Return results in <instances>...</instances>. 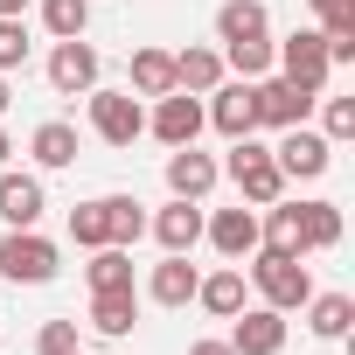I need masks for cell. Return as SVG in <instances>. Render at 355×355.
I'll return each mask as SVG.
<instances>
[{"label": "cell", "mask_w": 355, "mask_h": 355, "mask_svg": "<svg viewBox=\"0 0 355 355\" xmlns=\"http://www.w3.org/2000/svg\"><path fill=\"white\" fill-rule=\"evenodd\" d=\"M272 160H279L286 182H320V174L334 167V146H327V132H313V125H286L279 146H272Z\"/></svg>", "instance_id": "cell-7"}, {"label": "cell", "mask_w": 355, "mask_h": 355, "mask_svg": "<svg viewBox=\"0 0 355 355\" xmlns=\"http://www.w3.org/2000/svg\"><path fill=\"white\" fill-rule=\"evenodd\" d=\"M8 105H15V98H8V77H0V112H8Z\"/></svg>", "instance_id": "cell-36"}, {"label": "cell", "mask_w": 355, "mask_h": 355, "mask_svg": "<svg viewBox=\"0 0 355 355\" xmlns=\"http://www.w3.org/2000/svg\"><path fill=\"white\" fill-rule=\"evenodd\" d=\"M0 15H28V0H0Z\"/></svg>", "instance_id": "cell-35"}, {"label": "cell", "mask_w": 355, "mask_h": 355, "mask_svg": "<svg viewBox=\"0 0 355 355\" xmlns=\"http://www.w3.org/2000/svg\"><path fill=\"white\" fill-rule=\"evenodd\" d=\"M216 182H223V167H216L202 146H167V196H182V202H202Z\"/></svg>", "instance_id": "cell-11"}, {"label": "cell", "mask_w": 355, "mask_h": 355, "mask_svg": "<svg viewBox=\"0 0 355 355\" xmlns=\"http://www.w3.org/2000/svg\"><path fill=\"white\" fill-rule=\"evenodd\" d=\"M196 279H202V272L189 265V251H167V258L153 265V279H146V300H153V306H189V300H196Z\"/></svg>", "instance_id": "cell-16"}, {"label": "cell", "mask_w": 355, "mask_h": 355, "mask_svg": "<svg viewBox=\"0 0 355 355\" xmlns=\"http://www.w3.org/2000/svg\"><path fill=\"white\" fill-rule=\"evenodd\" d=\"M189 355H237L230 341H216V334H202V341H189Z\"/></svg>", "instance_id": "cell-33"}, {"label": "cell", "mask_w": 355, "mask_h": 355, "mask_svg": "<svg viewBox=\"0 0 355 355\" xmlns=\"http://www.w3.org/2000/svg\"><path fill=\"white\" fill-rule=\"evenodd\" d=\"M49 209L42 196V174H21V167H0V216H8V230H35Z\"/></svg>", "instance_id": "cell-12"}, {"label": "cell", "mask_w": 355, "mask_h": 355, "mask_svg": "<svg viewBox=\"0 0 355 355\" xmlns=\"http://www.w3.org/2000/svg\"><path fill=\"white\" fill-rule=\"evenodd\" d=\"M70 237H77L84 251L112 244V216H105V196H98V202H77V209H70Z\"/></svg>", "instance_id": "cell-28"}, {"label": "cell", "mask_w": 355, "mask_h": 355, "mask_svg": "<svg viewBox=\"0 0 355 355\" xmlns=\"http://www.w3.org/2000/svg\"><path fill=\"white\" fill-rule=\"evenodd\" d=\"M348 320H355V300H348V293H313V300H306V327H313L320 341H341Z\"/></svg>", "instance_id": "cell-23"}, {"label": "cell", "mask_w": 355, "mask_h": 355, "mask_svg": "<svg viewBox=\"0 0 355 355\" xmlns=\"http://www.w3.org/2000/svg\"><path fill=\"white\" fill-rule=\"evenodd\" d=\"M202 119H209L223 139H244V132H258V105H251V84H244V77H223V84L209 91Z\"/></svg>", "instance_id": "cell-10"}, {"label": "cell", "mask_w": 355, "mask_h": 355, "mask_svg": "<svg viewBox=\"0 0 355 355\" xmlns=\"http://www.w3.org/2000/svg\"><path fill=\"white\" fill-rule=\"evenodd\" d=\"M300 237H306V251H334L341 244V202H300Z\"/></svg>", "instance_id": "cell-24"}, {"label": "cell", "mask_w": 355, "mask_h": 355, "mask_svg": "<svg viewBox=\"0 0 355 355\" xmlns=\"http://www.w3.org/2000/svg\"><path fill=\"white\" fill-rule=\"evenodd\" d=\"M146 230L160 237V251H196V244H202V202H182V196H174Z\"/></svg>", "instance_id": "cell-18"}, {"label": "cell", "mask_w": 355, "mask_h": 355, "mask_svg": "<svg viewBox=\"0 0 355 355\" xmlns=\"http://www.w3.org/2000/svg\"><path fill=\"white\" fill-rule=\"evenodd\" d=\"M174 91V49H132V98H167Z\"/></svg>", "instance_id": "cell-22"}, {"label": "cell", "mask_w": 355, "mask_h": 355, "mask_svg": "<svg viewBox=\"0 0 355 355\" xmlns=\"http://www.w3.org/2000/svg\"><path fill=\"white\" fill-rule=\"evenodd\" d=\"M28 63V21L21 15H0V77Z\"/></svg>", "instance_id": "cell-30"}, {"label": "cell", "mask_w": 355, "mask_h": 355, "mask_svg": "<svg viewBox=\"0 0 355 355\" xmlns=\"http://www.w3.org/2000/svg\"><path fill=\"white\" fill-rule=\"evenodd\" d=\"M77 348V320H42L35 327V355H70Z\"/></svg>", "instance_id": "cell-32"}, {"label": "cell", "mask_w": 355, "mask_h": 355, "mask_svg": "<svg viewBox=\"0 0 355 355\" xmlns=\"http://www.w3.org/2000/svg\"><path fill=\"white\" fill-rule=\"evenodd\" d=\"M28 153H35V167H42V174L77 167V125H70V119H42V125L28 132Z\"/></svg>", "instance_id": "cell-19"}, {"label": "cell", "mask_w": 355, "mask_h": 355, "mask_svg": "<svg viewBox=\"0 0 355 355\" xmlns=\"http://www.w3.org/2000/svg\"><path fill=\"white\" fill-rule=\"evenodd\" d=\"M42 28H49L56 42L84 35V28H91V0H42Z\"/></svg>", "instance_id": "cell-27"}, {"label": "cell", "mask_w": 355, "mask_h": 355, "mask_svg": "<svg viewBox=\"0 0 355 355\" xmlns=\"http://www.w3.org/2000/svg\"><path fill=\"white\" fill-rule=\"evenodd\" d=\"M202 98L196 91H167V98H153V112H146V132L160 139V146H196L202 139Z\"/></svg>", "instance_id": "cell-8"}, {"label": "cell", "mask_w": 355, "mask_h": 355, "mask_svg": "<svg viewBox=\"0 0 355 355\" xmlns=\"http://www.w3.org/2000/svg\"><path fill=\"white\" fill-rule=\"evenodd\" d=\"M223 174L237 182V196H244L251 209H265V202H279V196H286V174H279L272 146H258V132L230 139V160H223Z\"/></svg>", "instance_id": "cell-2"}, {"label": "cell", "mask_w": 355, "mask_h": 355, "mask_svg": "<svg viewBox=\"0 0 355 355\" xmlns=\"http://www.w3.org/2000/svg\"><path fill=\"white\" fill-rule=\"evenodd\" d=\"M132 320H139V293L132 286H119V293H91V327L98 334H132Z\"/></svg>", "instance_id": "cell-21"}, {"label": "cell", "mask_w": 355, "mask_h": 355, "mask_svg": "<svg viewBox=\"0 0 355 355\" xmlns=\"http://www.w3.org/2000/svg\"><path fill=\"white\" fill-rule=\"evenodd\" d=\"M306 8H313L320 21H334V15H348V8H355V0H306Z\"/></svg>", "instance_id": "cell-34"}, {"label": "cell", "mask_w": 355, "mask_h": 355, "mask_svg": "<svg viewBox=\"0 0 355 355\" xmlns=\"http://www.w3.org/2000/svg\"><path fill=\"white\" fill-rule=\"evenodd\" d=\"M8 153H15V146H8V132H0V167H8Z\"/></svg>", "instance_id": "cell-37"}, {"label": "cell", "mask_w": 355, "mask_h": 355, "mask_svg": "<svg viewBox=\"0 0 355 355\" xmlns=\"http://www.w3.org/2000/svg\"><path fill=\"white\" fill-rule=\"evenodd\" d=\"M251 105H258V125L286 132V125H306V112L320 105V91H306V84H293V77L265 70V77L251 84Z\"/></svg>", "instance_id": "cell-5"}, {"label": "cell", "mask_w": 355, "mask_h": 355, "mask_svg": "<svg viewBox=\"0 0 355 355\" xmlns=\"http://www.w3.org/2000/svg\"><path fill=\"white\" fill-rule=\"evenodd\" d=\"M223 341H230L237 355H279V348H286V313H279V306H237Z\"/></svg>", "instance_id": "cell-9"}, {"label": "cell", "mask_w": 355, "mask_h": 355, "mask_svg": "<svg viewBox=\"0 0 355 355\" xmlns=\"http://www.w3.org/2000/svg\"><path fill=\"white\" fill-rule=\"evenodd\" d=\"M105 216H112V244H139L146 237V202L139 196H105Z\"/></svg>", "instance_id": "cell-26"}, {"label": "cell", "mask_w": 355, "mask_h": 355, "mask_svg": "<svg viewBox=\"0 0 355 355\" xmlns=\"http://www.w3.org/2000/svg\"><path fill=\"white\" fill-rule=\"evenodd\" d=\"M84 279H91V293H119V286H132V258H125V244H98L91 265H84Z\"/></svg>", "instance_id": "cell-25"}, {"label": "cell", "mask_w": 355, "mask_h": 355, "mask_svg": "<svg viewBox=\"0 0 355 355\" xmlns=\"http://www.w3.org/2000/svg\"><path fill=\"white\" fill-rule=\"evenodd\" d=\"M63 272V251L42 237V230H8L0 237V279H15V286H49Z\"/></svg>", "instance_id": "cell-3"}, {"label": "cell", "mask_w": 355, "mask_h": 355, "mask_svg": "<svg viewBox=\"0 0 355 355\" xmlns=\"http://www.w3.org/2000/svg\"><path fill=\"white\" fill-rule=\"evenodd\" d=\"M251 279H258V300H265V306H279V313H300V306L313 300V272H306L293 251L258 244V251H251Z\"/></svg>", "instance_id": "cell-1"}, {"label": "cell", "mask_w": 355, "mask_h": 355, "mask_svg": "<svg viewBox=\"0 0 355 355\" xmlns=\"http://www.w3.org/2000/svg\"><path fill=\"white\" fill-rule=\"evenodd\" d=\"M272 63H279V77H293V84H306V91H327V35L320 28H293L286 42H272Z\"/></svg>", "instance_id": "cell-6"}, {"label": "cell", "mask_w": 355, "mask_h": 355, "mask_svg": "<svg viewBox=\"0 0 355 355\" xmlns=\"http://www.w3.org/2000/svg\"><path fill=\"white\" fill-rule=\"evenodd\" d=\"M216 42H223V49H237V42H272L265 0H223V8H216Z\"/></svg>", "instance_id": "cell-15"}, {"label": "cell", "mask_w": 355, "mask_h": 355, "mask_svg": "<svg viewBox=\"0 0 355 355\" xmlns=\"http://www.w3.org/2000/svg\"><path fill=\"white\" fill-rule=\"evenodd\" d=\"M196 306H202V313H216V320H230V313L244 306V265H223V272L196 279Z\"/></svg>", "instance_id": "cell-20"}, {"label": "cell", "mask_w": 355, "mask_h": 355, "mask_svg": "<svg viewBox=\"0 0 355 355\" xmlns=\"http://www.w3.org/2000/svg\"><path fill=\"white\" fill-rule=\"evenodd\" d=\"M70 355H91V348H70Z\"/></svg>", "instance_id": "cell-38"}, {"label": "cell", "mask_w": 355, "mask_h": 355, "mask_svg": "<svg viewBox=\"0 0 355 355\" xmlns=\"http://www.w3.org/2000/svg\"><path fill=\"white\" fill-rule=\"evenodd\" d=\"M320 98H327V91H320ZM320 132H327V146L355 139V98H327V105H320Z\"/></svg>", "instance_id": "cell-31"}, {"label": "cell", "mask_w": 355, "mask_h": 355, "mask_svg": "<svg viewBox=\"0 0 355 355\" xmlns=\"http://www.w3.org/2000/svg\"><path fill=\"white\" fill-rule=\"evenodd\" d=\"M223 77H230V70H223V49H202V42L174 49V91H196V98H209Z\"/></svg>", "instance_id": "cell-17"}, {"label": "cell", "mask_w": 355, "mask_h": 355, "mask_svg": "<svg viewBox=\"0 0 355 355\" xmlns=\"http://www.w3.org/2000/svg\"><path fill=\"white\" fill-rule=\"evenodd\" d=\"M98 70H105V63H98V49H91L84 35H70V42L49 49V84H56L63 98H84V91L98 84Z\"/></svg>", "instance_id": "cell-13"}, {"label": "cell", "mask_w": 355, "mask_h": 355, "mask_svg": "<svg viewBox=\"0 0 355 355\" xmlns=\"http://www.w3.org/2000/svg\"><path fill=\"white\" fill-rule=\"evenodd\" d=\"M202 237L230 258V265H244L251 251H258V209L251 202H237V209H216V216H202Z\"/></svg>", "instance_id": "cell-14"}, {"label": "cell", "mask_w": 355, "mask_h": 355, "mask_svg": "<svg viewBox=\"0 0 355 355\" xmlns=\"http://www.w3.org/2000/svg\"><path fill=\"white\" fill-rule=\"evenodd\" d=\"M223 70H237L244 84H258V77L272 70V42H237V49H223Z\"/></svg>", "instance_id": "cell-29"}, {"label": "cell", "mask_w": 355, "mask_h": 355, "mask_svg": "<svg viewBox=\"0 0 355 355\" xmlns=\"http://www.w3.org/2000/svg\"><path fill=\"white\" fill-rule=\"evenodd\" d=\"M84 112H91V132H98L105 146H132V139L146 132V105H139L132 91H105V84H91V91H84Z\"/></svg>", "instance_id": "cell-4"}]
</instances>
